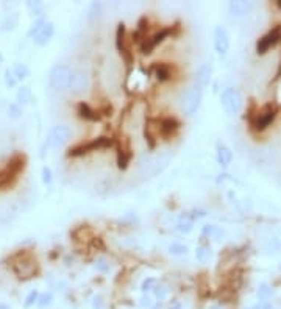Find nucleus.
Here are the masks:
<instances>
[{"mask_svg": "<svg viewBox=\"0 0 281 309\" xmlns=\"http://www.w3.org/2000/svg\"><path fill=\"white\" fill-rule=\"evenodd\" d=\"M70 78H72V69L69 66H64V64H58L55 67H52V70H50L49 85L53 89L62 91V89L69 88Z\"/></svg>", "mask_w": 281, "mask_h": 309, "instance_id": "nucleus-1", "label": "nucleus"}, {"mask_svg": "<svg viewBox=\"0 0 281 309\" xmlns=\"http://www.w3.org/2000/svg\"><path fill=\"white\" fill-rule=\"evenodd\" d=\"M220 103H222L226 114L234 116V114H238L242 110L244 98H242V95H241V93L238 89L231 88V89H226V91H223V93H222Z\"/></svg>", "mask_w": 281, "mask_h": 309, "instance_id": "nucleus-2", "label": "nucleus"}, {"mask_svg": "<svg viewBox=\"0 0 281 309\" xmlns=\"http://www.w3.org/2000/svg\"><path fill=\"white\" fill-rule=\"evenodd\" d=\"M202 98H203V91L198 89L195 86H192L191 89L186 91V94L181 98V111L186 116H191L194 114L198 108H200V103H202Z\"/></svg>", "mask_w": 281, "mask_h": 309, "instance_id": "nucleus-3", "label": "nucleus"}, {"mask_svg": "<svg viewBox=\"0 0 281 309\" xmlns=\"http://www.w3.org/2000/svg\"><path fill=\"white\" fill-rule=\"evenodd\" d=\"M70 138V130L64 125H57L53 126L50 130L47 139H45L44 145H42V152H41V156H44L45 153V149H50V147H60L64 142H67Z\"/></svg>", "mask_w": 281, "mask_h": 309, "instance_id": "nucleus-4", "label": "nucleus"}, {"mask_svg": "<svg viewBox=\"0 0 281 309\" xmlns=\"http://www.w3.org/2000/svg\"><path fill=\"white\" fill-rule=\"evenodd\" d=\"M111 145H113L111 139L98 138L93 142H88V144H83V145H78V147L70 149L69 156H80V154H85L88 152H93V150H97V149H106V147H111Z\"/></svg>", "mask_w": 281, "mask_h": 309, "instance_id": "nucleus-5", "label": "nucleus"}, {"mask_svg": "<svg viewBox=\"0 0 281 309\" xmlns=\"http://www.w3.org/2000/svg\"><path fill=\"white\" fill-rule=\"evenodd\" d=\"M214 49L220 57L226 55V52L230 49V36L222 25L216 27L214 30Z\"/></svg>", "mask_w": 281, "mask_h": 309, "instance_id": "nucleus-6", "label": "nucleus"}, {"mask_svg": "<svg viewBox=\"0 0 281 309\" xmlns=\"http://www.w3.org/2000/svg\"><path fill=\"white\" fill-rule=\"evenodd\" d=\"M281 39V27H277L272 31H269L266 36H262V38L258 41V45H256V50L259 55L262 53H266L270 47H274V45Z\"/></svg>", "mask_w": 281, "mask_h": 309, "instance_id": "nucleus-7", "label": "nucleus"}, {"mask_svg": "<svg viewBox=\"0 0 281 309\" xmlns=\"http://www.w3.org/2000/svg\"><path fill=\"white\" fill-rule=\"evenodd\" d=\"M211 75H213V67L210 62H203V64L198 66V69L195 72V88L203 91L208 85H210Z\"/></svg>", "mask_w": 281, "mask_h": 309, "instance_id": "nucleus-8", "label": "nucleus"}, {"mask_svg": "<svg viewBox=\"0 0 281 309\" xmlns=\"http://www.w3.org/2000/svg\"><path fill=\"white\" fill-rule=\"evenodd\" d=\"M169 34H170V29H164V30H161V31H158V33H155L153 36H150V38H147L146 41H144V42L141 44V50H142V53H152L153 49H155L158 44H161L162 41H164Z\"/></svg>", "mask_w": 281, "mask_h": 309, "instance_id": "nucleus-9", "label": "nucleus"}, {"mask_svg": "<svg viewBox=\"0 0 281 309\" xmlns=\"http://www.w3.org/2000/svg\"><path fill=\"white\" fill-rule=\"evenodd\" d=\"M53 34H55V25L52 22H45L42 25V29L36 33V36L33 38V42L36 45H39V47H44V45H47L52 41Z\"/></svg>", "mask_w": 281, "mask_h": 309, "instance_id": "nucleus-10", "label": "nucleus"}, {"mask_svg": "<svg viewBox=\"0 0 281 309\" xmlns=\"http://www.w3.org/2000/svg\"><path fill=\"white\" fill-rule=\"evenodd\" d=\"M277 116V110L274 106H266L264 110H262L261 113H258V117H256V122H255V128L256 130H266L267 126L274 122Z\"/></svg>", "mask_w": 281, "mask_h": 309, "instance_id": "nucleus-11", "label": "nucleus"}, {"mask_svg": "<svg viewBox=\"0 0 281 309\" xmlns=\"http://www.w3.org/2000/svg\"><path fill=\"white\" fill-rule=\"evenodd\" d=\"M88 83H89V78L85 72L81 70H75L72 72V78H70V83H69V89L72 93H83V91L88 88Z\"/></svg>", "mask_w": 281, "mask_h": 309, "instance_id": "nucleus-12", "label": "nucleus"}, {"mask_svg": "<svg viewBox=\"0 0 281 309\" xmlns=\"http://www.w3.org/2000/svg\"><path fill=\"white\" fill-rule=\"evenodd\" d=\"M230 13L233 16H246L249 14L253 8H255V2H244V0H238V2H230L228 5Z\"/></svg>", "mask_w": 281, "mask_h": 309, "instance_id": "nucleus-13", "label": "nucleus"}, {"mask_svg": "<svg viewBox=\"0 0 281 309\" xmlns=\"http://www.w3.org/2000/svg\"><path fill=\"white\" fill-rule=\"evenodd\" d=\"M233 161V152L223 144H217V162L222 167H228Z\"/></svg>", "mask_w": 281, "mask_h": 309, "instance_id": "nucleus-14", "label": "nucleus"}, {"mask_svg": "<svg viewBox=\"0 0 281 309\" xmlns=\"http://www.w3.org/2000/svg\"><path fill=\"white\" fill-rule=\"evenodd\" d=\"M177 130H178V122L175 119H172V117H167V119H162L159 122V131H161V134L169 136L172 133H175Z\"/></svg>", "mask_w": 281, "mask_h": 309, "instance_id": "nucleus-15", "label": "nucleus"}, {"mask_svg": "<svg viewBox=\"0 0 281 309\" xmlns=\"http://www.w3.org/2000/svg\"><path fill=\"white\" fill-rule=\"evenodd\" d=\"M11 70H13V74H14L17 81H22V80L30 77V69L27 64H24V62H16Z\"/></svg>", "mask_w": 281, "mask_h": 309, "instance_id": "nucleus-16", "label": "nucleus"}, {"mask_svg": "<svg viewBox=\"0 0 281 309\" xmlns=\"http://www.w3.org/2000/svg\"><path fill=\"white\" fill-rule=\"evenodd\" d=\"M16 100H17V105H27V103H30L31 102V89L29 86H22L19 88V91H17V94H16Z\"/></svg>", "mask_w": 281, "mask_h": 309, "instance_id": "nucleus-17", "label": "nucleus"}, {"mask_svg": "<svg viewBox=\"0 0 281 309\" xmlns=\"http://www.w3.org/2000/svg\"><path fill=\"white\" fill-rule=\"evenodd\" d=\"M17 24H19V16H17V13H11V14H8L3 22H2V30L3 31H11L14 30Z\"/></svg>", "mask_w": 281, "mask_h": 309, "instance_id": "nucleus-18", "label": "nucleus"}, {"mask_svg": "<svg viewBox=\"0 0 281 309\" xmlns=\"http://www.w3.org/2000/svg\"><path fill=\"white\" fill-rule=\"evenodd\" d=\"M78 114L83 117L86 121H97L98 116L94 110H91V108L86 105V103H80L78 105Z\"/></svg>", "mask_w": 281, "mask_h": 309, "instance_id": "nucleus-19", "label": "nucleus"}, {"mask_svg": "<svg viewBox=\"0 0 281 309\" xmlns=\"http://www.w3.org/2000/svg\"><path fill=\"white\" fill-rule=\"evenodd\" d=\"M177 230L180 233H189V231L192 230V220L189 219L187 216H181L180 217V222L177 225Z\"/></svg>", "mask_w": 281, "mask_h": 309, "instance_id": "nucleus-20", "label": "nucleus"}, {"mask_svg": "<svg viewBox=\"0 0 281 309\" xmlns=\"http://www.w3.org/2000/svg\"><path fill=\"white\" fill-rule=\"evenodd\" d=\"M155 75L159 81H167L170 78V69L166 64H158L155 67Z\"/></svg>", "mask_w": 281, "mask_h": 309, "instance_id": "nucleus-21", "label": "nucleus"}, {"mask_svg": "<svg viewBox=\"0 0 281 309\" xmlns=\"http://www.w3.org/2000/svg\"><path fill=\"white\" fill-rule=\"evenodd\" d=\"M22 114H24V106L17 105L16 102L10 103V106H8V116H10L11 119H21Z\"/></svg>", "mask_w": 281, "mask_h": 309, "instance_id": "nucleus-22", "label": "nucleus"}, {"mask_svg": "<svg viewBox=\"0 0 281 309\" xmlns=\"http://www.w3.org/2000/svg\"><path fill=\"white\" fill-rule=\"evenodd\" d=\"M47 22L44 19V17H39V19H36L34 22H33V25L30 27V30H29V38H34L36 36V33H38L41 29H42V25Z\"/></svg>", "mask_w": 281, "mask_h": 309, "instance_id": "nucleus-23", "label": "nucleus"}, {"mask_svg": "<svg viewBox=\"0 0 281 309\" xmlns=\"http://www.w3.org/2000/svg\"><path fill=\"white\" fill-rule=\"evenodd\" d=\"M153 292H155V297L158 298V302H164V300L167 298V295H169V289L166 286L159 284V286H155Z\"/></svg>", "mask_w": 281, "mask_h": 309, "instance_id": "nucleus-24", "label": "nucleus"}, {"mask_svg": "<svg viewBox=\"0 0 281 309\" xmlns=\"http://www.w3.org/2000/svg\"><path fill=\"white\" fill-rule=\"evenodd\" d=\"M52 300H53V295H52V292H45V294H39V298H38V305L41 309H44V308H47L50 303H52Z\"/></svg>", "mask_w": 281, "mask_h": 309, "instance_id": "nucleus-25", "label": "nucleus"}, {"mask_svg": "<svg viewBox=\"0 0 281 309\" xmlns=\"http://www.w3.org/2000/svg\"><path fill=\"white\" fill-rule=\"evenodd\" d=\"M169 251L172 254H175V256H181V254H186L187 253V247L183 244H172L170 247H169Z\"/></svg>", "mask_w": 281, "mask_h": 309, "instance_id": "nucleus-26", "label": "nucleus"}, {"mask_svg": "<svg viewBox=\"0 0 281 309\" xmlns=\"http://www.w3.org/2000/svg\"><path fill=\"white\" fill-rule=\"evenodd\" d=\"M38 298H39V292H38V290H36V289L31 290V292L25 297V303H24V306H25V308H31L33 305L38 303Z\"/></svg>", "mask_w": 281, "mask_h": 309, "instance_id": "nucleus-27", "label": "nucleus"}, {"mask_svg": "<svg viewBox=\"0 0 281 309\" xmlns=\"http://www.w3.org/2000/svg\"><path fill=\"white\" fill-rule=\"evenodd\" d=\"M195 256H197V259L200 262H206L208 259H210V256H211V251L208 250L206 247H198L197 251H195Z\"/></svg>", "mask_w": 281, "mask_h": 309, "instance_id": "nucleus-28", "label": "nucleus"}, {"mask_svg": "<svg viewBox=\"0 0 281 309\" xmlns=\"http://www.w3.org/2000/svg\"><path fill=\"white\" fill-rule=\"evenodd\" d=\"M5 85H6V88H14L17 85V80H16L11 69L5 70Z\"/></svg>", "mask_w": 281, "mask_h": 309, "instance_id": "nucleus-29", "label": "nucleus"}, {"mask_svg": "<svg viewBox=\"0 0 281 309\" xmlns=\"http://www.w3.org/2000/svg\"><path fill=\"white\" fill-rule=\"evenodd\" d=\"M155 286H156V279H155V278H147V279L142 283L141 290H142L144 294H147V292H150V290L155 289Z\"/></svg>", "mask_w": 281, "mask_h": 309, "instance_id": "nucleus-30", "label": "nucleus"}, {"mask_svg": "<svg viewBox=\"0 0 281 309\" xmlns=\"http://www.w3.org/2000/svg\"><path fill=\"white\" fill-rule=\"evenodd\" d=\"M27 6H29V10H31L34 13V16H39L44 10V5L41 2H29Z\"/></svg>", "mask_w": 281, "mask_h": 309, "instance_id": "nucleus-31", "label": "nucleus"}, {"mask_svg": "<svg viewBox=\"0 0 281 309\" xmlns=\"http://www.w3.org/2000/svg\"><path fill=\"white\" fill-rule=\"evenodd\" d=\"M52 181H53L52 170H50L47 166H44V167H42V183H44V185H50Z\"/></svg>", "mask_w": 281, "mask_h": 309, "instance_id": "nucleus-32", "label": "nucleus"}, {"mask_svg": "<svg viewBox=\"0 0 281 309\" xmlns=\"http://www.w3.org/2000/svg\"><path fill=\"white\" fill-rule=\"evenodd\" d=\"M272 295V289H269V286H261V289L258 290V297H259V300H266V298H269Z\"/></svg>", "mask_w": 281, "mask_h": 309, "instance_id": "nucleus-33", "label": "nucleus"}, {"mask_svg": "<svg viewBox=\"0 0 281 309\" xmlns=\"http://www.w3.org/2000/svg\"><path fill=\"white\" fill-rule=\"evenodd\" d=\"M117 162H119V167L121 169H126V166H128V154H126L125 152H121Z\"/></svg>", "mask_w": 281, "mask_h": 309, "instance_id": "nucleus-34", "label": "nucleus"}, {"mask_svg": "<svg viewBox=\"0 0 281 309\" xmlns=\"http://www.w3.org/2000/svg\"><path fill=\"white\" fill-rule=\"evenodd\" d=\"M97 270H100V272H108V270H110V264H108V262H106V259H98L97 261Z\"/></svg>", "mask_w": 281, "mask_h": 309, "instance_id": "nucleus-35", "label": "nucleus"}, {"mask_svg": "<svg viewBox=\"0 0 281 309\" xmlns=\"http://www.w3.org/2000/svg\"><path fill=\"white\" fill-rule=\"evenodd\" d=\"M100 10H102V5L100 3H93V5H91V8H89V17H93L95 14L98 16Z\"/></svg>", "mask_w": 281, "mask_h": 309, "instance_id": "nucleus-36", "label": "nucleus"}, {"mask_svg": "<svg viewBox=\"0 0 281 309\" xmlns=\"http://www.w3.org/2000/svg\"><path fill=\"white\" fill-rule=\"evenodd\" d=\"M141 306L144 308V309H150L152 306H153V302H152V298L149 297V295H144L142 298H141Z\"/></svg>", "mask_w": 281, "mask_h": 309, "instance_id": "nucleus-37", "label": "nucleus"}, {"mask_svg": "<svg viewBox=\"0 0 281 309\" xmlns=\"http://www.w3.org/2000/svg\"><path fill=\"white\" fill-rule=\"evenodd\" d=\"M247 309H272V305L267 303V302H261L255 306H251V308H247Z\"/></svg>", "mask_w": 281, "mask_h": 309, "instance_id": "nucleus-38", "label": "nucleus"}, {"mask_svg": "<svg viewBox=\"0 0 281 309\" xmlns=\"http://www.w3.org/2000/svg\"><path fill=\"white\" fill-rule=\"evenodd\" d=\"M103 303H102V297H94V302H93V309H102Z\"/></svg>", "mask_w": 281, "mask_h": 309, "instance_id": "nucleus-39", "label": "nucleus"}, {"mask_svg": "<svg viewBox=\"0 0 281 309\" xmlns=\"http://www.w3.org/2000/svg\"><path fill=\"white\" fill-rule=\"evenodd\" d=\"M170 309H183V306H181V303H174L170 306Z\"/></svg>", "mask_w": 281, "mask_h": 309, "instance_id": "nucleus-40", "label": "nucleus"}, {"mask_svg": "<svg viewBox=\"0 0 281 309\" xmlns=\"http://www.w3.org/2000/svg\"><path fill=\"white\" fill-rule=\"evenodd\" d=\"M0 309H10V306L5 305V303H0Z\"/></svg>", "mask_w": 281, "mask_h": 309, "instance_id": "nucleus-41", "label": "nucleus"}, {"mask_svg": "<svg viewBox=\"0 0 281 309\" xmlns=\"http://www.w3.org/2000/svg\"><path fill=\"white\" fill-rule=\"evenodd\" d=\"M210 309H223L222 306H219V305H216V306H211Z\"/></svg>", "mask_w": 281, "mask_h": 309, "instance_id": "nucleus-42", "label": "nucleus"}]
</instances>
